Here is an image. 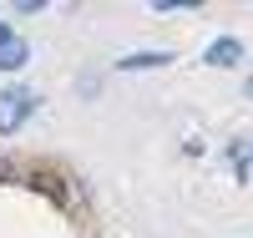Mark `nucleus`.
Segmentation results:
<instances>
[{
  "instance_id": "1",
  "label": "nucleus",
  "mask_w": 253,
  "mask_h": 238,
  "mask_svg": "<svg viewBox=\"0 0 253 238\" xmlns=\"http://www.w3.org/2000/svg\"><path fill=\"white\" fill-rule=\"evenodd\" d=\"M31 112H36V96L26 86H5V92H0V137L20 132V127L31 122Z\"/></svg>"
},
{
  "instance_id": "2",
  "label": "nucleus",
  "mask_w": 253,
  "mask_h": 238,
  "mask_svg": "<svg viewBox=\"0 0 253 238\" xmlns=\"http://www.w3.org/2000/svg\"><path fill=\"white\" fill-rule=\"evenodd\" d=\"M203 61H208V66H238V61H243V41L238 36H218Z\"/></svg>"
},
{
  "instance_id": "3",
  "label": "nucleus",
  "mask_w": 253,
  "mask_h": 238,
  "mask_svg": "<svg viewBox=\"0 0 253 238\" xmlns=\"http://www.w3.org/2000/svg\"><path fill=\"white\" fill-rule=\"evenodd\" d=\"M167 61H172V51H132V56L117 61V71H157Z\"/></svg>"
},
{
  "instance_id": "4",
  "label": "nucleus",
  "mask_w": 253,
  "mask_h": 238,
  "mask_svg": "<svg viewBox=\"0 0 253 238\" xmlns=\"http://www.w3.org/2000/svg\"><path fill=\"white\" fill-rule=\"evenodd\" d=\"M26 61H31V46H26V41H5V46H0V71H20V66H26Z\"/></svg>"
},
{
  "instance_id": "5",
  "label": "nucleus",
  "mask_w": 253,
  "mask_h": 238,
  "mask_svg": "<svg viewBox=\"0 0 253 238\" xmlns=\"http://www.w3.org/2000/svg\"><path fill=\"white\" fill-rule=\"evenodd\" d=\"M31 188H41V192L56 198V203H66V188H61V178H51V172H31Z\"/></svg>"
},
{
  "instance_id": "6",
  "label": "nucleus",
  "mask_w": 253,
  "mask_h": 238,
  "mask_svg": "<svg viewBox=\"0 0 253 238\" xmlns=\"http://www.w3.org/2000/svg\"><path fill=\"white\" fill-rule=\"evenodd\" d=\"M0 183H15V167H10L5 157H0Z\"/></svg>"
},
{
  "instance_id": "7",
  "label": "nucleus",
  "mask_w": 253,
  "mask_h": 238,
  "mask_svg": "<svg viewBox=\"0 0 253 238\" xmlns=\"http://www.w3.org/2000/svg\"><path fill=\"white\" fill-rule=\"evenodd\" d=\"M5 41H15V31L5 26V20H0V46H5Z\"/></svg>"
},
{
  "instance_id": "8",
  "label": "nucleus",
  "mask_w": 253,
  "mask_h": 238,
  "mask_svg": "<svg viewBox=\"0 0 253 238\" xmlns=\"http://www.w3.org/2000/svg\"><path fill=\"white\" fill-rule=\"evenodd\" d=\"M248 96H253V76H248Z\"/></svg>"
}]
</instances>
